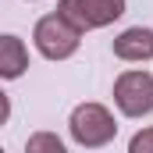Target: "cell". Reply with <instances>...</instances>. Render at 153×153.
<instances>
[{"mask_svg": "<svg viewBox=\"0 0 153 153\" xmlns=\"http://www.w3.org/2000/svg\"><path fill=\"white\" fill-rule=\"evenodd\" d=\"M32 43H36L39 57H46V61H68L82 46V29H75L61 11H53V14H43L36 22Z\"/></svg>", "mask_w": 153, "mask_h": 153, "instance_id": "6da1fadb", "label": "cell"}, {"mask_svg": "<svg viewBox=\"0 0 153 153\" xmlns=\"http://www.w3.org/2000/svg\"><path fill=\"white\" fill-rule=\"evenodd\" d=\"M68 132H71V139H75L78 146H85V150H100V146H107V143H114L117 135V121L114 114L103 107V103H78L71 117H68Z\"/></svg>", "mask_w": 153, "mask_h": 153, "instance_id": "7a4b0ae2", "label": "cell"}, {"mask_svg": "<svg viewBox=\"0 0 153 153\" xmlns=\"http://www.w3.org/2000/svg\"><path fill=\"white\" fill-rule=\"evenodd\" d=\"M114 103L125 117H146L153 114V75L128 68L114 78Z\"/></svg>", "mask_w": 153, "mask_h": 153, "instance_id": "3957f363", "label": "cell"}, {"mask_svg": "<svg viewBox=\"0 0 153 153\" xmlns=\"http://www.w3.org/2000/svg\"><path fill=\"white\" fill-rule=\"evenodd\" d=\"M57 11L82 32L107 29L125 14V0H57Z\"/></svg>", "mask_w": 153, "mask_h": 153, "instance_id": "277c9868", "label": "cell"}, {"mask_svg": "<svg viewBox=\"0 0 153 153\" xmlns=\"http://www.w3.org/2000/svg\"><path fill=\"white\" fill-rule=\"evenodd\" d=\"M114 57H117V61H128V64L153 61V29L132 25V29L117 32V36H114Z\"/></svg>", "mask_w": 153, "mask_h": 153, "instance_id": "5b68a950", "label": "cell"}, {"mask_svg": "<svg viewBox=\"0 0 153 153\" xmlns=\"http://www.w3.org/2000/svg\"><path fill=\"white\" fill-rule=\"evenodd\" d=\"M25 68H29V50H25V43L14 36V32L0 36V78L14 82V78L25 75Z\"/></svg>", "mask_w": 153, "mask_h": 153, "instance_id": "8992f818", "label": "cell"}, {"mask_svg": "<svg viewBox=\"0 0 153 153\" xmlns=\"http://www.w3.org/2000/svg\"><path fill=\"white\" fill-rule=\"evenodd\" d=\"M25 153H68V146L57 132H32L25 139Z\"/></svg>", "mask_w": 153, "mask_h": 153, "instance_id": "52a82bcc", "label": "cell"}, {"mask_svg": "<svg viewBox=\"0 0 153 153\" xmlns=\"http://www.w3.org/2000/svg\"><path fill=\"white\" fill-rule=\"evenodd\" d=\"M128 153H153V128H139L128 139Z\"/></svg>", "mask_w": 153, "mask_h": 153, "instance_id": "ba28073f", "label": "cell"}, {"mask_svg": "<svg viewBox=\"0 0 153 153\" xmlns=\"http://www.w3.org/2000/svg\"><path fill=\"white\" fill-rule=\"evenodd\" d=\"M32 4H36V0H32Z\"/></svg>", "mask_w": 153, "mask_h": 153, "instance_id": "9c48e42d", "label": "cell"}]
</instances>
